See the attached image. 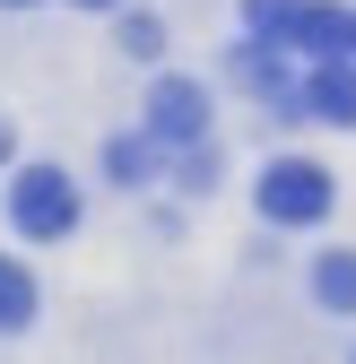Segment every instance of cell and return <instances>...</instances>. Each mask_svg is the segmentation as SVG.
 Instances as JSON below:
<instances>
[{"label": "cell", "instance_id": "cell-1", "mask_svg": "<svg viewBox=\"0 0 356 364\" xmlns=\"http://www.w3.org/2000/svg\"><path fill=\"white\" fill-rule=\"evenodd\" d=\"M9 225H18L26 243H61L70 225H78V182L53 173V165H26L18 191H9Z\"/></svg>", "mask_w": 356, "mask_h": 364}, {"label": "cell", "instance_id": "cell-6", "mask_svg": "<svg viewBox=\"0 0 356 364\" xmlns=\"http://www.w3.org/2000/svg\"><path fill=\"white\" fill-rule=\"evenodd\" d=\"M313 295L330 312H356V252H322L313 260Z\"/></svg>", "mask_w": 356, "mask_h": 364}, {"label": "cell", "instance_id": "cell-11", "mask_svg": "<svg viewBox=\"0 0 356 364\" xmlns=\"http://www.w3.org/2000/svg\"><path fill=\"white\" fill-rule=\"evenodd\" d=\"M78 9H113V0H78Z\"/></svg>", "mask_w": 356, "mask_h": 364}, {"label": "cell", "instance_id": "cell-14", "mask_svg": "<svg viewBox=\"0 0 356 364\" xmlns=\"http://www.w3.org/2000/svg\"><path fill=\"white\" fill-rule=\"evenodd\" d=\"M9 9H26V0H9Z\"/></svg>", "mask_w": 356, "mask_h": 364}, {"label": "cell", "instance_id": "cell-9", "mask_svg": "<svg viewBox=\"0 0 356 364\" xmlns=\"http://www.w3.org/2000/svg\"><path fill=\"white\" fill-rule=\"evenodd\" d=\"M122 53L157 61V53H165V26H157V18H122Z\"/></svg>", "mask_w": 356, "mask_h": 364}, {"label": "cell", "instance_id": "cell-12", "mask_svg": "<svg viewBox=\"0 0 356 364\" xmlns=\"http://www.w3.org/2000/svg\"><path fill=\"white\" fill-rule=\"evenodd\" d=\"M0 156H9V130H0Z\"/></svg>", "mask_w": 356, "mask_h": 364}, {"label": "cell", "instance_id": "cell-3", "mask_svg": "<svg viewBox=\"0 0 356 364\" xmlns=\"http://www.w3.org/2000/svg\"><path fill=\"white\" fill-rule=\"evenodd\" d=\"M148 139H157V148H200V139H209V87L157 78V96H148Z\"/></svg>", "mask_w": 356, "mask_h": 364}, {"label": "cell", "instance_id": "cell-7", "mask_svg": "<svg viewBox=\"0 0 356 364\" xmlns=\"http://www.w3.org/2000/svg\"><path fill=\"white\" fill-rule=\"evenodd\" d=\"M35 321V278H26V260L0 252V330H26Z\"/></svg>", "mask_w": 356, "mask_h": 364}, {"label": "cell", "instance_id": "cell-2", "mask_svg": "<svg viewBox=\"0 0 356 364\" xmlns=\"http://www.w3.org/2000/svg\"><path fill=\"white\" fill-rule=\"evenodd\" d=\"M261 217L270 225H322L330 217V173L304 165V156H278L261 173Z\"/></svg>", "mask_w": 356, "mask_h": 364}, {"label": "cell", "instance_id": "cell-8", "mask_svg": "<svg viewBox=\"0 0 356 364\" xmlns=\"http://www.w3.org/2000/svg\"><path fill=\"white\" fill-rule=\"evenodd\" d=\"M244 26H252V43H278V53H287V26H295V0H244Z\"/></svg>", "mask_w": 356, "mask_h": 364}, {"label": "cell", "instance_id": "cell-10", "mask_svg": "<svg viewBox=\"0 0 356 364\" xmlns=\"http://www.w3.org/2000/svg\"><path fill=\"white\" fill-rule=\"evenodd\" d=\"M148 148H157V139H122V148H105V165H113L122 182H140V173H148Z\"/></svg>", "mask_w": 356, "mask_h": 364}, {"label": "cell", "instance_id": "cell-4", "mask_svg": "<svg viewBox=\"0 0 356 364\" xmlns=\"http://www.w3.org/2000/svg\"><path fill=\"white\" fill-rule=\"evenodd\" d=\"M295 113H313V122H339V130H356V61H313V78L295 87Z\"/></svg>", "mask_w": 356, "mask_h": 364}, {"label": "cell", "instance_id": "cell-13", "mask_svg": "<svg viewBox=\"0 0 356 364\" xmlns=\"http://www.w3.org/2000/svg\"><path fill=\"white\" fill-rule=\"evenodd\" d=\"M347 53H356V26H347Z\"/></svg>", "mask_w": 356, "mask_h": 364}, {"label": "cell", "instance_id": "cell-5", "mask_svg": "<svg viewBox=\"0 0 356 364\" xmlns=\"http://www.w3.org/2000/svg\"><path fill=\"white\" fill-rule=\"evenodd\" d=\"M347 9H313V0H295V26H287V53H313V61H347Z\"/></svg>", "mask_w": 356, "mask_h": 364}]
</instances>
